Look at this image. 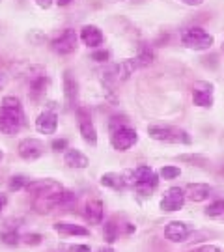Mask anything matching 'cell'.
Instances as JSON below:
<instances>
[{"label": "cell", "mask_w": 224, "mask_h": 252, "mask_svg": "<svg viewBox=\"0 0 224 252\" xmlns=\"http://www.w3.org/2000/svg\"><path fill=\"white\" fill-rule=\"evenodd\" d=\"M25 126V112L19 97L6 95L0 105V133L8 136L17 135Z\"/></svg>", "instance_id": "cell-1"}, {"label": "cell", "mask_w": 224, "mask_h": 252, "mask_svg": "<svg viewBox=\"0 0 224 252\" xmlns=\"http://www.w3.org/2000/svg\"><path fill=\"white\" fill-rule=\"evenodd\" d=\"M148 135L155 142H162V144H176V146L192 144V138H191V135H189L187 131L176 126H162V124L148 126Z\"/></svg>", "instance_id": "cell-2"}, {"label": "cell", "mask_w": 224, "mask_h": 252, "mask_svg": "<svg viewBox=\"0 0 224 252\" xmlns=\"http://www.w3.org/2000/svg\"><path fill=\"white\" fill-rule=\"evenodd\" d=\"M179 39H181V43L191 49V51H198V53H202V51H209L213 43H215V37L211 36L207 30H204L202 27H187L181 30V34H179Z\"/></svg>", "instance_id": "cell-3"}, {"label": "cell", "mask_w": 224, "mask_h": 252, "mask_svg": "<svg viewBox=\"0 0 224 252\" xmlns=\"http://www.w3.org/2000/svg\"><path fill=\"white\" fill-rule=\"evenodd\" d=\"M136 142H138V133H136V129L131 127L129 124L120 126L110 131V146H112V150H116V152H120V153L129 152Z\"/></svg>", "instance_id": "cell-4"}, {"label": "cell", "mask_w": 224, "mask_h": 252, "mask_svg": "<svg viewBox=\"0 0 224 252\" xmlns=\"http://www.w3.org/2000/svg\"><path fill=\"white\" fill-rule=\"evenodd\" d=\"M79 39H81V37L77 36V32H75L73 28H65V30H62V32L51 41V49H53L56 54L67 56V54H73L77 51Z\"/></svg>", "instance_id": "cell-5"}, {"label": "cell", "mask_w": 224, "mask_h": 252, "mask_svg": "<svg viewBox=\"0 0 224 252\" xmlns=\"http://www.w3.org/2000/svg\"><path fill=\"white\" fill-rule=\"evenodd\" d=\"M187 202V196H185V189L181 187H170V189L164 190L161 202H159V209L162 213H176L179 209H183Z\"/></svg>", "instance_id": "cell-6"}, {"label": "cell", "mask_w": 224, "mask_h": 252, "mask_svg": "<svg viewBox=\"0 0 224 252\" xmlns=\"http://www.w3.org/2000/svg\"><path fill=\"white\" fill-rule=\"evenodd\" d=\"M138 69V63L134 58H127V60H122L120 63L112 65L107 73H103V79L107 82H112V84H118V82L127 81L134 71Z\"/></svg>", "instance_id": "cell-7"}, {"label": "cell", "mask_w": 224, "mask_h": 252, "mask_svg": "<svg viewBox=\"0 0 224 252\" xmlns=\"http://www.w3.org/2000/svg\"><path fill=\"white\" fill-rule=\"evenodd\" d=\"M194 232V226L185 222V220H170L164 226V239L170 243H185L189 241L191 234Z\"/></svg>", "instance_id": "cell-8"}, {"label": "cell", "mask_w": 224, "mask_h": 252, "mask_svg": "<svg viewBox=\"0 0 224 252\" xmlns=\"http://www.w3.org/2000/svg\"><path fill=\"white\" fill-rule=\"evenodd\" d=\"M77 118H79V133H81L82 140L88 146H97V129L92 122L88 108L77 107Z\"/></svg>", "instance_id": "cell-9"}, {"label": "cell", "mask_w": 224, "mask_h": 252, "mask_svg": "<svg viewBox=\"0 0 224 252\" xmlns=\"http://www.w3.org/2000/svg\"><path fill=\"white\" fill-rule=\"evenodd\" d=\"M64 187L62 183H58L56 180H36V181H30L27 185V192L32 194V196H53L56 192H60Z\"/></svg>", "instance_id": "cell-10"}, {"label": "cell", "mask_w": 224, "mask_h": 252, "mask_svg": "<svg viewBox=\"0 0 224 252\" xmlns=\"http://www.w3.org/2000/svg\"><path fill=\"white\" fill-rule=\"evenodd\" d=\"M17 153L23 161H36L39 157H43L45 144L37 138H25L19 142Z\"/></svg>", "instance_id": "cell-11"}, {"label": "cell", "mask_w": 224, "mask_h": 252, "mask_svg": "<svg viewBox=\"0 0 224 252\" xmlns=\"http://www.w3.org/2000/svg\"><path fill=\"white\" fill-rule=\"evenodd\" d=\"M58 129V114L54 107L45 108L43 112L36 118V131L41 135H54Z\"/></svg>", "instance_id": "cell-12"}, {"label": "cell", "mask_w": 224, "mask_h": 252, "mask_svg": "<svg viewBox=\"0 0 224 252\" xmlns=\"http://www.w3.org/2000/svg\"><path fill=\"white\" fill-rule=\"evenodd\" d=\"M81 41L84 45L88 47V49H101V45L105 43V34H103V30L96 25H84L81 28Z\"/></svg>", "instance_id": "cell-13"}, {"label": "cell", "mask_w": 224, "mask_h": 252, "mask_svg": "<svg viewBox=\"0 0 224 252\" xmlns=\"http://www.w3.org/2000/svg\"><path fill=\"white\" fill-rule=\"evenodd\" d=\"M191 99L200 108L213 107V86L206 84V82H198L191 92Z\"/></svg>", "instance_id": "cell-14"}, {"label": "cell", "mask_w": 224, "mask_h": 252, "mask_svg": "<svg viewBox=\"0 0 224 252\" xmlns=\"http://www.w3.org/2000/svg\"><path fill=\"white\" fill-rule=\"evenodd\" d=\"M99 181H101V185H103V187L118 190V192L131 187V181H129L127 170L126 172H107V174H103V176H101V180Z\"/></svg>", "instance_id": "cell-15"}, {"label": "cell", "mask_w": 224, "mask_h": 252, "mask_svg": "<svg viewBox=\"0 0 224 252\" xmlns=\"http://www.w3.org/2000/svg\"><path fill=\"white\" fill-rule=\"evenodd\" d=\"M185 196L189 202L202 204L213 196V187L209 183H189L185 187Z\"/></svg>", "instance_id": "cell-16"}, {"label": "cell", "mask_w": 224, "mask_h": 252, "mask_svg": "<svg viewBox=\"0 0 224 252\" xmlns=\"http://www.w3.org/2000/svg\"><path fill=\"white\" fill-rule=\"evenodd\" d=\"M53 230L56 234L64 235V237H88L90 230L84 228L82 224H75L69 220H58L53 224Z\"/></svg>", "instance_id": "cell-17"}, {"label": "cell", "mask_w": 224, "mask_h": 252, "mask_svg": "<svg viewBox=\"0 0 224 252\" xmlns=\"http://www.w3.org/2000/svg\"><path fill=\"white\" fill-rule=\"evenodd\" d=\"M84 219L90 224H103L105 222V206L101 200H90L84 206Z\"/></svg>", "instance_id": "cell-18"}, {"label": "cell", "mask_w": 224, "mask_h": 252, "mask_svg": "<svg viewBox=\"0 0 224 252\" xmlns=\"http://www.w3.org/2000/svg\"><path fill=\"white\" fill-rule=\"evenodd\" d=\"M64 97L69 107H77L79 101V82L69 71L64 73Z\"/></svg>", "instance_id": "cell-19"}, {"label": "cell", "mask_w": 224, "mask_h": 252, "mask_svg": "<svg viewBox=\"0 0 224 252\" xmlns=\"http://www.w3.org/2000/svg\"><path fill=\"white\" fill-rule=\"evenodd\" d=\"M64 164L67 168H75V170H84L90 166V159L81 152V150H67L64 153Z\"/></svg>", "instance_id": "cell-20"}, {"label": "cell", "mask_w": 224, "mask_h": 252, "mask_svg": "<svg viewBox=\"0 0 224 252\" xmlns=\"http://www.w3.org/2000/svg\"><path fill=\"white\" fill-rule=\"evenodd\" d=\"M47 86H49V77L45 73H39V75H34L30 82H28V95L34 101H37L45 92H47Z\"/></svg>", "instance_id": "cell-21"}, {"label": "cell", "mask_w": 224, "mask_h": 252, "mask_svg": "<svg viewBox=\"0 0 224 252\" xmlns=\"http://www.w3.org/2000/svg\"><path fill=\"white\" fill-rule=\"evenodd\" d=\"M159 178H161V176L153 174V176L146 178V180L136 181V183L133 185L134 192H136V194H140V196H152L153 192L157 190V187H159Z\"/></svg>", "instance_id": "cell-22"}, {"label": "cell", "mask_w": 224, "mask_h": 252, "mask_svg": "<svg viewBox=\"0 0 224 252\" xmlns=\"http://www.w3.org/2000/svg\"><path fill=\"white\" fill-rule=\"evenodd\" d=\"M120 235H122V224L114 222V219L105 220V224H103V237H105V243L107 245L116 243L118 239H120Z\"/></svg>", "instance_id": "cell-23"}, {"label": "cell", "mask_w": 224, "mask_h": 252, "mask_svg": "<svg viewBox=\"0 0 224 252\" xmlns=\"http://www.w3.org/2000/svg\"><path fill=\"white\" fill-rule=\"evenodd\" d=\"M204 215L209 219H223L224 217V198L211 200L206 207H204Z\"/></svg>", "instance_id": "cell-24"}, {"label": "cell", "mask_w": 224, "mask_h": 252, "mask_svg": "<svg viewBox=\"0 0 224 252\" xmlns=\"http://www.w3.org/2000/svg\"><path fill=\"white\" fill-rule=\"evenodd\" d=\"M134 60L138 63V67H148L155 60V53H153V49L150 45H142L138 49V54L134 56Z\"/></svg>", "instance_id": "cell-25"}, {"label": "cell", "mask_w": 224, "mask_h": 252, "mask_svg": "<svg viewBox=\"0 0 224 252\" xmlns=\"http://www.w3.org/2000/svg\"><path fill=\"white\" fill-rule=\"evenodd\" d=\"M159 176H161V180H178L179 176H181V168L176 166V164H164L161 170H159Z\"/></svg>", "instance_id": "cell-26"}, {"label": "cell", "mask_w": 224, "mask_h": 252, "mask_svg": "<svg viewBox=\"0 0 224 252\" xmlns=\"http://www.w3.org/2000/svg\"><path fill=\"white\" fill-rule=\"evenodd\" d=\"M0 241L4 245H8V247H17L21 243V235L17 234V230H4L2 234H0Z\"/></svg>", "instance_id": "cell-27"}, {"label": "cell", "mask_w": 224, "mask_h": 252, "mask_svg": "<svg viewBox=\"0 0 224 252\" xmlns=\"http://www.w3.org/2000/svg\"><path fill=\"white\" fill-rule=\"evenodd\" d=\"M30 183V180H27L25 176H21V174H17V176H11L8 181V187L9 190H23L27 189V185Z\"/></svg>", "instance_id": "cell-28"}, {"label": "cell", "mask_w": 224, "mask_h": 252, "mask_svg": "<svg viewBox=\"0 0 224 252\" xmlns=\"http://www.w3.org/2000/svg\"><path fill=\"white\" fill-rule=\"evenodd\" d=\"M43 235L41 234H25L21 235V243L27 245V247H37V245L43 243Z\"/></svg>", "instance_id": "cell-29"}, {"label": "cell", "mask_w": 224, "mask_h": 252, "mask_svg": "<svg viewBox=\"0 0 224 252\" xmlns=\"http://www.w3.org/2000/svg\"><path fill=\"white\" fill-rule=\"evenodd\" d=\"M187 252H224V249L213 243H204V245H198V247H194V249H191Z\"/></svg>", "instance_id": "cell-30"}, {"label": "cell", "mask_w": 224, "mask_h": 252, "mask_svg": "<svg viewBox=\"0 0 224 252\" xmlns=\"http://www.w3.org/2000/svg\"><path fill=\"white\" fill-rule=\"evenodd\" d=\"M92 60L97 63H105L110 60V53H108L107 49H97V51L92 53Z\"/></svg>", "instance_id": "cell-31"}, {"label": "cell", "mask_w": 224, "mask_h": 252, "mask_svg": "<svg viewBox=\"0 0 224 252\" xmlns=\"http://www.w3.org/2000/svg\"><path fill=\"white\" fill-rule=\"evenodd\" d=\"M181 161H187V162H191L192 166L196 164V166H206V157H202V155H181L179 157Z\"/></svg>", "instance_id": "cell-32"}, {"label": "cell", "mask_w": 224, "mask_h": 252, "mask_svg": "<svg viewBox=\"0 0 224 252\" xmlns=\"http://www.w3.org/2000/svg\"><path fill=\"white\" fill-rule=\"evenodd\" d=\"M51 148H53L54 153H65L67 152V140L65 138H54Z\"/></svg>", "instance_id": "cell-33"}, {"label": "cell", "mask_w": 224, "mask_h": 252, "mask_svg": "<svg viewBox=\"0 0 224 252\" xmlns=\"http://www.w3.org/2000/svg\"><path fill=\"white\" fill-rule=\"evenodd\" d=\"M127 124V120H126V116H112L110 118V122H108V127H110V131L112 129H116V127H120V126H126Z\"/></svg>", "instance_id": "cell-34"}, {"label": "cell", "mask_w": 224, "mask_h": 252, "mask_svg": "<svg viewBox=\"0 0 224 252\" xmlns=\"http://www.w3.org/2000/svg\"><path fill=\"white\" fill-rule=\"evenodd\" d=\"M67 252H92L88 245H81V243H75L67 247Z\"/></svg>", "instance_id": "cell-35"}, {"label": "cell", "mask_w": 224, "mask_h": 252, "mask_svg": "<svg viewBox=\"0 0 224 252\" xmlns=\"http://www.w3.org/2000/svg\"><path fill=\"white\" fill-rule=\"evenodd\" d=\"M136 232V226L131 224V222H124L122 224V234H134Z\"/></svg>", "instance_id": "cell-36"}, {"label": "cell", "mask_w": 224, "mask_h": 252, "mask_svg": "<svg viewBox=\"0 0 224 252\" xmlns=\"http://www.w3.org/2000/svg\"><path fill=\"white\" fill-rule=\"evenodd\" d=\"M181 4H185V6H191V8H196V6H202L204 4V0H179Z\"/></svg>", "instance_id": "cell-37"}, {"label": "cell", "mask_w": 224, "mask_h": 252, "mask_svg": "<svg viewBox=\"0 0 224 252\" xmlns=\"http://www.w3.org/2000/svg\"><path fill=\"white\" fill-rule=\"evenodd\" d=\"M34 2H36V4H37V6H39L41 9H49L51 6H53L54 0H34Z\"/></svg>", "instance_id": "cell-38"}, {"label": "cell", "mask_w": 224, "mask_h": 252, "mask_svg": "<svg viewBox=\"0 0 224 252\" xmlns=\"http://www.w3.org/2000/svg\"><path fill=\"white\" fill-rule=\"evenodd\" d=\"M6 204H8V196H6L4 192H0V211L6 207Z\"/></svg>", "instance_id": "cell-39"}, {"label": "cell", "mask_w": 224, "mask_h": 252, "mask_svg": "<svg viewBox=\"0 0 224 252\" xmlns=\"http://www.w3.org/2000/svg\"><path fill=\"white\" fill-rule=\"evenodd\" d=\"M73 0H56V4L60 6V8H65V6H69Z\"/></svg>", "instance_id": "cell-40"}, {"label": "cell", "mask_w": 224, "mask_h": 252, "mask_svg": "<svg viewBox=\"0 0 224 252\" xmlns=\"http://www.w3.org/2000/svg\"><path fill=\"white\" fill-rule=\"evenodd\" d=\"M96 252H116V251H114V249L108 245V247H101V249H97Z\"/></svg>", "instance_id": "cell-41"}, {"label": "cell", "mask_w": 224, "mask_h": 252, "mask_svg": "<svg viewBox=\"0 0 224 252\" xmlns=\"http://www.w3.org/2000/svg\"><path fill=\"white\" fill-rule=\"evenodd\" d=\"M6 77H4V75H0V90H2V88H4V86H6Z\"/></svg>", "instance_id": "cell-42"}, {"label": "cell", "mask_w": 224, "mask_h": 252, "mask_svg": "<svg viewBox=\"0 0 224 252\" xmlns=\"http://www.w3.org/2000/svg\"><path fill=\"white\" fill-rule=\"evenodd\" d=\"M2 159H4V152L0 150V162H2Z\"/></svg>", "instance_id": "cell-43"}, {"label": "cell", "mask_w": 224, "mask_h": 252, "mask_svg": "<svg viewBox=\"0 0 224 252\" xmlns=\"http://www.w3.org/2000/svg\"><path fill=\"white\" fill-rule=\"evenodd\" d=\"M223 54H224V41H223Z\"/></svg>", "instance_id": "cell-44"}, {"label": "cell", "mask_w": 224, "mask_h": 252, "mask_svg": "<svg viewBox=\"0 0 224 252\" xmlns=\"http://www.w3.org/2000/svg\"><path fill=\"white\" fill-rule=\"evenodd\" d=\"M223 222H224V217H223Z\"/></svg>", "instance_id": "cell-45"}]
</instances>
